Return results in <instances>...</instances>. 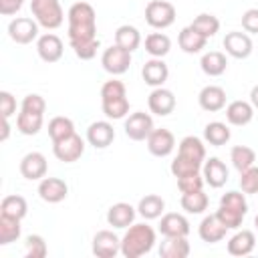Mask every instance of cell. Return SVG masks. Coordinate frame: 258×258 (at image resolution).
Masks as SVG:
<instances>
[{"mask_svg": "<svg viewBox=\"0 0 258 258\" xmlns=\"http://www.w3.org/2000/svg\"><path fill=\"white\" fill-rule=\"evenodd\" d=\"M69 42L81 60H91L97 54V14L89 2H75L69 12Z\"/></svg>", "mask_w": 258, "mask_h": 258, "instance_id": "cell-1", "label": "cell"}, {"mask_svg": "<svg viewBox=\"0 0 258 258\" xmlns=\"http://www.w3.org/2000/svg\"><path fill=\"white\" fill-rule=\"evenodd\" d=\"M155 246V230L149 224H131L121 238V254L125 258H139L149 254Z\"/></svg>", "mask_w": 258, "mask_h": 258, "instance_id": "cell-2", "label": "cell"}, {"mask_svg": "<svg viewBox=\"0 0 258 258\" xmlns=\"http://www.w3.org/2000/svg\"><path fill=\"white\" fill-rule=\"evenodd\" d=\"M30 12L34 20L46 30L58 28L64 20V12L58 0H30Z\"/></svg>", "mask_w": 258, "mask_h": 258, "instance_id": "cell-3", "label": "cell"}, {"mask_svg": "<svg viewBox=\"0 0 258 258\" xmlns=\"http://www.w3.org/2000/svg\"><path fill=\"white\" fill-rule=\"evenodd\" d=\"M145 20L151 28L163 30L175 22V6L167 0H151L145 6Z\"/></svg>", "mask_w": 258, "mask_h": 258, "instance_id": "cell-4", "label": "cell"}, {"mask_svg": "<svg viewBox=\"0 0 258 258\" xmlns=\"http://www.w3.org/2000/svg\"><path fill=\"white\" fill-rule=\"evenodd\" d=\"M101 64H103V69H105L109 75H113V77L123 75V73H127L129 67H131V52L125 50V48H121L119 44H113V46L105 48V52H103V56H101Z\"/></svg>", "mask_w": 258, "mask_h": 258, "instance_id": "cell-5", "label": "cell"}, {"mask_svg": "<svg viewBox=\"0 0 258 258\" xmlns=\"http://www.w3.org/2000/svg\"><path fill=\"white\" fill-rule=\"evenodd\" d=\"M38 22L28 16H16L8 24V36L16 44H28L38 36Z\"/></svg>", "mask_w": 258, "mask_h": 258, "instance_id": "cell-6", "label": "cell"}, {"mask_svg": "<svg viewBox=\"0 0 258 258\" xmlns=\"http://www.w3.org/2000/svg\"><path fill=\"white\" fill-rule=\"evenodd\" d=\"M153 129L155 127H153V119L149 113L135 111L125 119V135L133 141H145Z\"/></svg>", "mask_w": 258, "mask_h": 258, "instance_id": "cell-7", "label": "cell"}, {"mask_svg": "<svg viewBox=\"0 0 258 258\" xmlns=\"http://www.w3.org/2000/svg\"><path fill=\"white\" fill-rule=\"evenodd\" d=\"M52 153H54V157H56L58 161L73 163V161L81 159V155L85 153V141H83L81 135L73 133L71 137L52 143Z\"/></svg>", "mask_w": 258, "mask_h": 258, "instance_id": "cell-8", "label": "cell"}, {"mask_svg": "<svg viewBox=\"0 0 258 258\" xmlns=\"http://www.w3.org/2000/svg\"><path fill=\"white\" fill-rule=\"evenodd\" d=\"M145 141H147L149 153L155 155V157H167V155L175 149V137H173V133H171L169 129H165V127L153 129Z\"/></svg>", "mask_w": 258, "mask_h": 258, "instance_id": "cell-9", "label": "cell"}, {"mask_svg": "<svg viewBox=\"0 0 258 258\" xmlns=\"http://www.w3.org/2000/svg\"><path fill=\"white\" fill-rule=\"evenodd\" d=\"M147 107L151 113L165 117L175 109V95L165 87H155L147 97Z\"/></svg>", "mask_w": 258, "mask_h": 258, "instance_id": "cell-10", "label": "cell"}, {"mask_svg": "<svg viewBox=\"0 0 258 258\" xmlns=\"http://www.w3.org/2000/svg\"><path fill=\"white\" fill-rule=\"evenodd\" d=\"M46 169H48V163L40 151H30L20 159V173L24 179H30V181L42 179L46 175Z\"/></svg>", "mask_w": 258, "mask_h": 258, "instance_id": "cell-11", "label": "cell"}, {"mask_svg": "<svg viewBox=\"0 0 258 258\" xmlns=\"http://www.w3.org/2000/svg\"><path fill=\"white\" fill-rule=\"evenodd\" d=\"M69 185L60 177H42L38 183V196L46 204H58L67 198Z\"/></svg>", "mask_w": 258, "mask_h": 258, "instance_id": "cell-12", "label": "cell"}, {"mask_svg": "<svg viewBox=\"0 0 258 258\" xmlns=\"http://www.w3.org/2000/svg\"><path fill=\"white\" fill-rule=\"evenodd\" d=\"M121 252V240L111 230H101L93 236V254L99 258H113Z\"/></svg>", "mask_w": 258, "mask_h": 258, "instance_id": "cell-13", "label": "cell"}, {"mask_svg": "<svg viewBox=\"0 0 258 258\" xmlns=\"http://www.w3.org/2000/svg\"><path fill=\"white\" fill-rule=\"evenodd\" d=\"M224 48L234 58H248L252 54V38L246 32L232 30L224 36Z\"/></svg>", "mask_w": 258, "mask_h": 258, "instance_id": "cell-14", "label": "cell"}, {"mask_svg": "<svg viewBox=\"0 0 258 258\" xmlns=\"http://www.w3.org/2000/svg\"><path fill=\"white\" fill-rule=\"evenodd\" d=\"M62 50H64L62 40L56 34H52V32H46V34L38 36V40H36V52H38V56L44 62H56V60H60Z\"/></svg>", "mask_w": 258, "mask_h": 258, "instance_id": "cell-15", "label": "cell"}, {"mask_svg": "<svg viewBox=\"0 0 258 258\" xmlns=\"http://www.w3.org/2000/svg\"><path fill=\"white\" fill-rule=\"evenodd\" d=\"M115 139V129L109 121H95L87 129V141L95 149H105L113 143Z\"/></svg>", "mask_w": 258, "mask_h": 258, "instance_id": "cell-16", "label": "cell"}, {"mask_svg": "<svg viewBox=\"0 0 258 258\" xmlns=\"http://www.w3.org/2000/svg\"><path fill=\"white\" fill-rule=\"evenodd\" d=\"M198 103L204 111H210V113H216V111H222L226 107V91L218 85H208L200 91L198 95Z\"/></svg>", "mask_w": 258, "mask_h": 258, "instance_id": "cell-17", "label": "cell"}, {"mask_svg": "<svg viewBox=\"0 0 258 258\" xmlns=\"http://www.w3.org/2000/svg\"><path fill=\"white\" fill-rule=\"evenodd\" d=\"M135 214H137V212H135V208H133L131 204H127V202H117V204H113V206L107 210V222H109V226L123 230V228H129V226L133 224Z\"/></svg>", "mask_w": 258, "mask_h": 258, "instance_id": "cell-18", "label": "cell"}, {"mask_svg": "<svg viewBox=\"0 0 258 258\" xmlns=\"http://www.w3.org/2000/svg\"><path fill=\"white\" fill-rule=\"evenodd\" d=\"M226 232H228V228L220 222V218H218L216 214L206 216V218L200 222V228H198L200 238H202L204 242H208V244L222 242V240H224V236H226Z\"/></svg>", "mask_w": 258, "mask_h": 258, "instance_id": "cell-19", "label": "cell"}, {"mask_svg": "<svg viewBox=\"0 0 258 258\" xmlns=\"http://www.w3.org/2000/svg\"><path fill=\"white\" fill-rule=\"evenodd\" d=\"M159 232L161 236H187L189 234V222L185 216L177 214V212H169L161 216L159 222Z\"/></svg>", "mask_w": 258, "mask_h": 258, "instance_id": "cell-20", "label": "cell"}, {"mask_svg": "<svg viewBox=\"0 0 258 258\" xmlns=\"http://www.w3.org/2000/svg\"><path fill=\"white\" fill-rule=\"evenodd\" d=\"M141 77L149 87H163V83L169 77V69L163 62V58H151L143 64L141 69Z\"/></svg>", "mask_w": 258, "mask_h": 258, "instance_id": "cell-21", "label": "cell"}, {"mask_svg": "<svg viewBox=\"0 0 258 258\" xmlns=\"http://www.w3.org/2000/svg\"><path fill=\"white\" fill-rule=\"evenodd\" d=\"M202 171H204V179H206V183L210 187L218 189V187H222L228 181V167H226V163L220 157H210L204 163Z\"/></svg>", "mask_w": 258, "mask_h": 258, "instance_id": "cell-22", "label": "cell"}, {"mask_svg": "<svg viewBox=\"0 0 258 258\" xmlns=\"http://www.w3.org/2000/svg\"><path fill=\"white\" fill-rule=\"evenodd\" d=\"M226 119L230 125L244 127L254 119V107L248 101H232L226 107Z\"/></svg>", "mask_w": 258, "mask_h": 258, "instance_id": "cell-23", "label": "cell"}, {"mask_svg": "<svg viewBox=\"0 0 258 258\" xmlns=\"http://www.w3.org/2000/svg\"><path fill=\"white\" fill-rule=\"evenodd\" d=\"M187 254H189L187 236H165V240L159 244L161 258H185Z\"/></svg>", "mask_w": 258, "mask_h": 258, "instance_id": "cell-24", "label": "cell"}, {"mask_svg": "<svg viewBox=\"0 0 258 258\" xmlns=\"http://www.w3.org/2000/svg\"><path fill=\"white\" fill-rule=\"evenodd\" d=\"M256 246V236L250 230H240L228 240V254L232 256H248Z\"/></svg>", "mask_w": 258, "mask_h": 258, "instance_id": "cell-25", "label": "cell"}, {"mask_svg": "<svg viewBox=\"0 0 258 258\" xmlns=\"http://www.w3.org/2000/svg\"><path fill=\"white\" fill-rule=\"evenodd\" d=\"M206 42H208V38L202 36L200 32H196L191 26H185V28L179 30L177 44H179V48H181L183 52H187V54L200 52L202 48H206Z\"/></svg>", "mask_w": 258, "mask_h": 258, "instance_id": "cell-26", "label": "cell"}, {"mask_svg": "<svg viewBox=\"0 0 258 258\" xmlns=\"http://www.w3.org/2000/svg\"><path fill=\"white\" fill-rule=\"evenodd\" d=\"M200 67L202 71L208 75V77H220L226 73L228 69V60H226V54L220 52V50H210L202 56L200 60Z\"/></svg>", "mask_w": 258, "mask_h": 258, "instance_id": "cell-27", "label": "cell"}, {"mask_svg": "<svg viewBox=\"0 0 258 258\" xmlns=\"http://www.w3.org/2000/svg\"><path fill=\"white\" fill-rule=\"evenodd\" d=\"M115 44H119L121 48L133 52V50H137L139 44H141V34H139V30H137L135 26H131V24H121V26L115 30Z\"/></svg>", "mask_w": 258, "mask_h": 258, "instance_id": "cell-28", "label": "cell"}, {"mask_svg": "<svg viewBox=\"0 0 258 258\" xmlns=\"http://www.w3.org/2000/svg\"><path fill=\"white\" fill-rule=\"evenodd\" d=\"M163 210H165V202H163V198L157 196V194H147L145 198L139 200V206H137L139 216H143L145 220H155V218H159V216L163 214Z\"/></svg>", "mask_w": 258, "mask_h": 258, "instance_id": "cell-29", "label": "cell"}, {"mask_svg": "<svg viewBox=\"0 0 258 258\" xmlns=\"http://www.w3.org/2000/svg\"><path fill=\"white\" fill-rule=\"evenodd\" d=\"M232 133H230V127L222 121H212L204 127V139L214 145V147H220V145H226L230 141Z\"/></svg>", "mask_w": 258, "mask_h": 258, "instance_id": "cell-30", "label": "cell"}, {"mask_svg": "<svg viewBox=\"0 0 258 258\" xmlns=\"http://www.w3.org/2000/svg\"><path fill=\"white\" fill-rule=\"evenodd\" d=\"M145 50L153 58H163L171 50V40L163 32H151L145 36Z\"/></svg>", "mask_w": 258, "mask_h": 258, "instance_id": "cell-31", "label": "cell"}, {"mask_svg": "<svg viewBox=\"0 0 258 258\" xmlns=\"http://www.w3.org/2000/svg\"><path fill=\"white\" fill-rule=\"evenodd\" d=\"M177 153L179 155H185L189 159H196V161H204L206 159V145L200 137L196 135H185L181 141H179V147H177Z\"/></svg>", "mask_w": 258, "mask_h": 258, "instance_id": "cell-32", "label": "cell"}, {"mask_svg": "<svg viewBox=\"0 0 258 258\" xmlns=\"http://www.w3.org/2000/svg\"><path fill=\"white\" fill-rule=\"evenodd\" d=\"M16 129L22 135H36L42 129V113H30L20 109L16 117Z\"/></svg>", "mask_w": 258, "mask_h": 258, "instance_id": "cell-33", "label": "cell"}, {"mask_svg": "<svg viewBox=\"0 0 258 258\" xmlns=\"http://www.w3.org/2000/svg\"><path fill=\"white\" fill-rule=\"evenodd\" d=\"M73 133H75V123H73V119H69V117L58 115V117H52V119L48 121V137L52 139V143H56V141H60V139H67V137H71Z\"/></svg>", "mask_w": 258, "mask_h": 258, "instance_id": "cell-34", "label": "cell"}, {"mask_svg": "<svg viewBox=\"0 0 258 258\" xmlns=\"http://www.w3.org/2000/svg\"><path fill=\"white\" fill-rule=\"evenodd\" d=\"M0 214L2 216H10V218H16V220H22L26 214H28V204L22 196H6L0 204Z\"/></svg>", "mask_w": 258, "mask_h": 258, "instance_id": "cell-35", "label": "cell"}, {"mask_svg": "<svg viewBox=\"0 0 258 258\" xmlns=\"http://www.w3.org/2000/svg\"><path fill=\"white\" fill-rule=\"evenodd\" d=\"M230 161H232V165H234L238 171H244V169H248V167L254 165L256 153H254V149L248 147V145H234L232 151H230Z\"/></svg>", "mask_w": 258, "mask_h": 258, "instance_id": "cell-36", "label": "cell"}, {"mask_svg": "<svg viewBox=\"0 0 258 258\" xmlns=\"http://www.w3.org/2000/svg\"><path fill=\"white\" fill-rule=\"evenodd\" d=\"M196 32H200L202 36H206V38H212L218 30H220V20L214 16V14H208V12H202V14H198L194 20H191V24H189Z\"/></svg>", "mask_w": 258, "mask_h": 258, "instance_id": "cell-37", "label": "cell"}, {"mask_svg": "<svg viewBox=\"0 0 258 258\" xmlns=\"http://www.w3.org/2000/svg\"><path fill=\"white\" fill-rule=\"evenodd\" d=\"M20 238V220L0 214V246H8Z\"/></svg>", "mask_w": 258, "mask_h": 258, "instance_id": "cell-38", "label": "cell"}, {"mask_svg": "<svg viewBox=\"0 0 258 258\" xmlns=\"http://www.w3.org/2000/svg\"><path fill=\"white\" fill-rule=\"evenodd\" d=\"M179 204L187 214H202L208 208V196L204 194V189L187 191V194H181Z\"/></svg>", "mask_w": 258, "mask_h": 258, "instance_id": "cell-39", "label": "cell"}, {"mask_svg": "<svg viewBox=\"0 0 258 258\" xmlns=\"http://www.w3.org/2000/svg\"><path fill=\"white\" fill-rule=\"evenodd\" d=\"M103 113L107 119H123L129 113V101L127 97H117V99H105L101 101Z\"/></svg>", "mask_w": 258, "mask_h": 258, "instance_id": "cell-40", "label": "cell"}, {"mask_svg": "<svg viewBox=\"0 0 258 258\" xmlns=\"http://www.w3.org/2000/svg\"><path fill=\"white\" fill-rule=\"evenodd\" d=\"M171 173L175 177H183V175H189V173H200L202 169V161H196V159H189L185 155H175V159L171 161Z\"/></svg>", "mask_w": 258, "mask_h": 258, "instance_id": "cell-41", "label": "cell"}, {"mask_svg": "<svg viewBox=\"0 0 258 258\" xmlns=\"http://www.w3.org/2000/svg\"><path fill=\"white\" fill-rule=\"evenodd\" d=\"M220 206L230 208V210H236V212H240V214H244V216H246V212H248V202H246L244 191H236V189L226 191V194L220 198Z\"/></svg>", "mask_w": 258, "mask_h": 258, "instance_id": "cell-42", "label": "cell"}, {"mask_svg": "<svg viewBox=\"0 0 258 258\" xmlns=\"http://www.w3.org/2000/svg\"><path fill=\"white\" fill-rule=\"evenodd\" d=\"M24 256L26 258H44L46 256V242L38 234H30L24 242Z\"/></svg>", "mask_w": 258, "mask_h": 258, "instance_id": "cell-43", "label": "cell"}, {"mask_svg": "<svg viewBox=\"0 0 258 258\" xmlns=\"http://www.w3.org/2000/svg\"><path fill=\"white\" fill-rule=\"evenodd\" d=\"M216 216L220 218V222H222L228 230H238V228L242 226V220H244V214H240V212H236V210H230V208H224V206L218 208Z\"/></svg>", "mask_w": 258, "mask_h": 258, "instance_id": "cell-44", "label": "cell"}, {"mask_svg": "<svg viewBox=\"0 0 258 258\" xmlns=\"http://www.w3.org/2000/svg\"><path fill=\"white\" fill-rule=\"evenodd\" d=\"M240 187L244 194H258V167L256 165L240 171Z\"/></svg>", "mask_w": 258, "mask_h": 258, "instance_id": "cell-45", "label": "cell"}, {"mask_svg": "<svg viewBox=\"0 0 258 258\" xmlns=\"http://www.w3.org/2000/svg\"><path fill=\"white\" fill-rule=\"evenodd\" d=\"M204 175L200 173H189V175H183V177H177V189L181 194H187V191H198V189H204Z\"/></svg>", "mask_w": 258, "mask_h": 258, "instance_id": "cell-46", "label": "cell"}, {"mask_svg": "<svg viewBox=\"0 0 258 258\" xmlns=\"http://www.w3.org/2000/svg\"><path fill=\"white\" fill-rule=\"evenodd\" d=\"M127 89L123 85V81L119 79H111V81H105L103 87H101V101L105 99H117V97H125Z\"/></svg>", "mask_w": 258, "mask_h": 258, "instance_id": "cell-47", "label": "cell"}, {"mask_svg": "<svg viewBox=\"0 0 258 258\" xmlns=\"http://www.w3.org/2000/svg\"><path fill=\"white\" fill-rule=\"evenodd\" d=\"M20 109H22V111H30V113H44L46 101H44V97H40V95H36V93H30V95H26V97L22 99Z\"/></svg>", "mask_w": 258, "mask_h": 258, "instance_id": "cell-48", "label": "cell"}, {"mask_svg": "<svg viewBox=\"0 0 258 258\" xmlns=\"http://www.w3.org/2000/svg\"><path fill=\"white\" fill-rule=\"evenodd\" d=\"M0 113L4 119H10V115L16 113V99L8 91H0Z\"/></svg>", "mask_w": 258, "mask_h": 258, "instance_id": "cell-49", "label": "cell"}, {"mask_svg": "<svg viewBox=\"0 0 258 258\" xmlns=\"http://www.w3.org/2000/svg\"><path fill=\"white\" fill-rule=\"evenodd\" d=\"M242 28L250 34H258V8H248L242 14Z\"/></svg>", "mask_w": 258, "mask_h": 258, "instance_id": "cell-50", "label": "cell"}, {"mask_svg": "<svg viewBox=\"0 0 258 258\" xmlns=\"http://www.w3.org/2000/svg\"><path fill=\"white\" fill-rule=\"evenodd\" d=\"M24 0H0V14L4 16H12L22 8Z\"/></svg>", "mask_w": 258, "mask_h": 258, "instance_id": "cell-51", "label": "cell"}, {"mask_svg": "<svg viewBox=\"0 0 258 258\" xmlns=\"http://www.w3.org/2000/svg\"><path fill=\"white\" fill-rule=\"evenodd\" d=\"M8 135H10V123H8V119L2 117V135H0V141H6Z\"/></svg>", "mask_w": 258, "mask_h": 258, "instance_id": "cell-52", "label": "cell"}, {"mask_svg": "<svg viewBox=\"0 0 258 258\" xmlns=\"http://www.w3.org/2000/svg\"><path fill=\"white\" fill-rule=\"evenodd\" d=\"M250 103H252L254 109H258V85H254L252 91H250Z\"/></svg>", "mask_w": 258, "mask_h": 258, "instance_id": "cell-53", "label": "cell"}, {"mask_svg": "<svg viewBox=\"0 0 258 258\" xmlns=\"http://www.w3.org/2000/svg\"><path fill=\"white\" fill-rule=\"evenodd\" d=\"M254 226H256V230H258V214H256V218H254Z\"/></svg>", "mask_w": 258, "mask_h": 258, "instance_id": "cell-54", "label": "cell"}]
</instances>
